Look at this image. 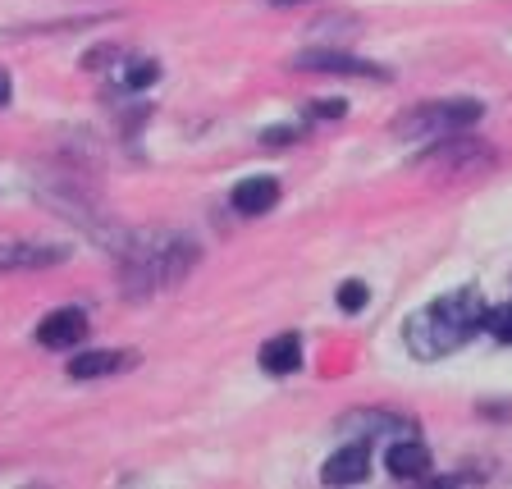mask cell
<instances>
[{
  "instance_id": "cell-1",
  "label": "cell",
  "mask_w": 512,
  "mask_h": 489,
  "mask_svg": "<svg viewBox=\"0 0 512 489\" xmlns=\"http://www.w3.org/2000/svg\"><path fill=\"white\" fill-rule=\"evenodd\" d=\"M197 243L183 234H133L119 247V284L128 288V298H151L165 293L179 279L192 275L197 266Z\"/></svg>"
},
{
  "instance_id": "cell-2",
  "label": "cell",
  "mask_w": 512,
  "mask_h": 489,
  "mask_svg": "<svg viewBox=\"0 0 512 489\" xmlns=\"http://www.w3.org/2000/svg\"><path fill=\"white\" fill-rule=\"evenodd\" d=\"M476 330H485V298L476 288H453L407 320L403 339L416 362H439L448 352H458Z\"/></svg>"
},
{
  "instance_id": "cell-3",
  "label": "cell",
  "mask_w": 512,
  "mask_h": 489,
  "mask_svg": "<svg viewBox=\"0 0 512 489\" xmlns=\"http://www.w3.org/2000/svg\"><path fill=\"white\" fill-rule=\"evenodd\" d=\"M476 119H480V101H426V106H416L407 119H398L394 133L398 138L439 142V138H453V133L471 128Z\"/></svg>"
},
{
  "instance_id": "cell-4",
  "label": "cell",
  "mask_w": 512,
  "mask_h": 489,
  "mask_svg": "<svg viewBox=\"0 0 512 489\" xmlns=\"http://www.w3.org/2000/svg\"><path fill=\"white\" fill-rule=\"evenodd\" d=\"M64 247L51 243H23V238H0V275L10 270H46V266H60L64 261Z\"/></svg>"
},
{
  "instance_id": "cell-5",
  "label": "cell",
  "mask_w": 512,
  "mask_h": 489,
  "mask_svg": "<svg viewBox=\"0 0 512 489\" xmlns=\"http://www.w3.org/2000/svg\"><path fill=\"white\" fill-rule=\"evenodd\" d=\"M87 339V316L74 307H64V311H51V316L37 325V343L51 352H69L78 348V343Z\"/></svg>"
},
{
  "instance_id": "cell-6",
  "label": "cell",
  "mask_w": 512,
  "mask_h": 489,
  "mask_svg": "<svg viewBox=\"0 0 512 489\" xmlns=\"http://www.w3.org/2000/svg\"><path fill=\"white\" fill-rule=\"evenodd\" d=\"M366 476H371V448L366 444H343L339 453H330V462L320 471L325 485H362Z\"/></svg>"
},
{
  "instance_id": "cell-7",
  "label": "cell",
  "mask_w": 512,
  "mask_h": 489,
  "mask_svg": "<svg viewBox=\"0 0 512 489\" xmlns=\"http://www.w3.org/2000/svg\"><path fill=\"white\" fill-rule=\"evenodd\" d=\"M339 435L348 439H375V435H412V421L394 412H352L339 421Z\"/></svg>"
},
{
  "instance_id": "cell-8",
  "label": "cell",
  "mask_w": 512,
  "mask_h": 489,
  "mask_svg": "<svg viewBox=\"0 0 512 489\" xmlns=\"http://www.w3.org/2000/svg\"><path fill=\"white\" fill-rule=\"evenodd\" d=\"M275 202H279V183L266 179V174H252V179H243L229 192V206L238 215H266V211H275Z\"/></svg>"
},
{
  "instance_id": "cell-9",
  "label": "cell",
  "mask_w": 512,
  "mask_h": 489,
  "mask_svg": "<svg viewBox=\"0 0 512 489\" xmlns=\"http://www.w3.org/2000/svg\"><path fill=\"white\" fill-rule=\"evenodd\" d=\"M293 64L307 69V74H371V78H384V69H375V64H366V60H352V55H339V51H302V55H293Z\"/></svg>"
},
{
  "instance_id": "cell-10",
  "label": "cell",
  "mask_w": 512,
  "mask_h": 489,
  "mask_svg": "<svg viewBox=\"0 0 512 489\" xmlns=\"http://www.w3.org/2000/svg\"><path fill=\"white\" fill-rule=\"evenodd\" d=\"M384 467L394 471V480H421L430 471V448L421 439L403 435V444H394L384 453Z\"/></svg>"
},
{
  "instance_id": "cell-11",
  "label": "cell",
  "mask_w": 512,
  "mask_h": 489,
  "mask_svg": "<svg viewBox=\"0 0 512 489\" xmlns=\"http://www.w3.org/2000/svg\"><path fill=\"white\" fill-rule=\"evenodd\" d=\"M133 366V352H83L69 362V380H101V375H119Z\"/></svg>"
},
{
  "instance_id": "cell-12",
  "label": "cell",
  "mask_w": 512,
  "mask_h": 489,
  "mask_svg": "<svg viewBox=\"0 0 512 489\" xmlns=\"http://www.w3.org/2000/svg\"><path fill=\"white\" fill-rule=\"evenodd\" d=\"M261 366H266L270 375H288L302 366V343L298 334H275V339L261 348Z\"/></svg>"
},
{
  "instance_id": "cell-13",
  "label": "cell",
  "mask_w": 512,
  "mask_h": 489,
  "mask_svg": "<svg viewBox=\"0 0 512 489\" xmlns=\"http://www.w3.org/2000/svg\"><path fill=\"white\" fill-rule=\"evenodd\" d=\"M156 60H142V55H115V83L119 87H147L156 83Z\"/></svg>"
},
{
  "instance_id": "cell-14",
  "label": "cell",
  "mask_w": 512,
  "mask_h": 489,
  "mask_svg": "<svg viewBox=\"0 0 512 489\" xmlns=\"http://www.w3.org/2000/svg\"><path fill=\"white\" fill-rule=\"evenodd\" d=\"M485 330H490L499 343H512V302H508V307L485 311Z\"/></svg>"
},
{
  "instance_id": "cell-15",
  "label": "cell",
  "mask_w": 512,
  "mask_h": 489,
  "mask_svg": "<svg viewBox=\"0 0 512 489\" xmlns=\"http://www.w3.org/2000/svg\"><path fill=\"white\" fill-rule=\"evenodd\" d=\"M366 302H371V288H366L362 279H348V284L339 288V307L343 311H362Z\"/></svg>"
},
{
  "instance_id": "cell-16",
  "label": "cell",
  "mask_w": 512,
  "mask_h": 489,
  "mask_svg": "<svg viewBox=\"0 0 512 489\" xmlns=\"http://www.w3.org/2000/svg\"><path fill=\"white\" fill-rule=\"evenodd\" d=\"M288 138H298V128H293V124H284V128H270V133H266V142H270V147H284Z\"/></svg>"
},
{
  "instance_id": "cell-17",
  "label": "cell",
  "mask_w": 512,
  "mask_h": 489,
  "mask_svg": "<svg viewBox=\"0 0 512 489\" xmlns=\"http://www.w3.org/2000/svg\"><path fill=\"white\" fill-rule=\"evenodd\" d=\"M311 115H334V119H339L343 115V101H316V110H311Z\"/></svg>"
},
{
  "instance_id": "cell-18",
  "label": "cell",
  "mask_w": 512,
  "mask_h": 489,
  "mask_svg": "<svg viewBox=\"0 0 512 489\" xmlns=\"http://www.w3.org/2000/svg\"><path fill=\"white\" fill-rule=\"evenodd\" d=\"M10 96H14V83H10V74L0 69V106H10Z\"/></svg>"
}]
</instances>
